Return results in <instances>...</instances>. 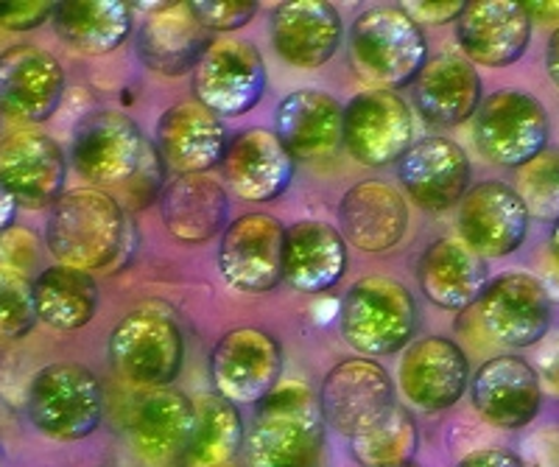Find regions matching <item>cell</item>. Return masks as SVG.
<instances>
[{"mask_svg": "<svg viewBox=\"0 0 559 467\" xmlns=\"http://www.w3.org/2000/svg\"><path fill=\"white\" fill-rule=\"evenodd\" d=\"M456 467H526L518 454L507 448H481L464 456Z\"/></svg>", "mask_w": 559, "mask_h": 467, "instance_id": "obj_44", "label": "cell"}, {"mask_svg": "<svg viewBox=\"0 0 559 467\" xmlns=\"http://www.w3.org/2000/svg\"><path fill=\"white\" fill-rule=\"evenodd\" d=\"M64 96V71L57 57L37 46H12L0 53V112L14 121L43 123L57 116Z\"/></svg>", "mask_w": 559, "mask_h": 467, "instance_id": "obj_19", "label": "cell"}, {"mask_svg": "<svg viewBox=\"0 0 559 467\" xmlns=\"http://www.w3.org/2000/svg\"><path fill=\"white\" fill-rule=\"evenodd\" d=\"M428 62L423 28L401 7H376L349 26V64L369 91L397 93L419 76Z\"/></svg>", "mask_w": 559, "mask_h": 467, "instance_id": "obj_3", "label": "cell"}, {"mask_svg": "<svg viewBox=\"0 0 559 467\" xmlns=\"http://www.w3.org/2000/svg\"><path fill=\"white\" fill-rule=\"evenodd\" d=\"M154 146L168 171L185 177V173H207L222 166L229 141L222 118L197 98L193 101L188 98L159 116Z\"/></svg>", "mask_w": 559, "mask_h": 467, "instance_id": "obj_22", "label": "cell"}, {"mask_svg": "<svg viewBox=\"0 0 559 467\" xmlns=\"http://www.w3.org/2000/svg\"><path fill=\"white\" fill-rule=\"evenodd\" d=\"M34 306L39 322L53 331H82L96 316L98 286L87 272L53 263L34 280Z\"/></svg>", "mask_w": 559, "mask_h": 467, "instance_id": "obj_34", "label": "cell"}, {"mask_svg": "<svg viewBox=\"0 0 559 467\" xmlns=\"http://www.w3.org/2000/svg\"><path fill=\"white\" fill-rule=\"evenodd\" d=\"M193 12L202 20L207 32H236L243 28L258 14V3L252 0H197Z\"/></svg>", "mask_w": 559, "mask_h": 467, "instance_id": "obj_40", "label": "cell"}, {"mask_svg": "<svg viewBox=\"0 0 559 467\" xmlns=\"http://www.w3.org/2000/svg\"><path fill=\"white\" fill-rule=\"evenodd\" d=\"M464 7L462 0H414V3H401L403 12L414 20V23H428V26H445V23H456L462 17Z\"/></svg>", "mask_w": 559, "mask_h": 467, "instance_id": "obj_42", "label": "cell"}, {"mask_svg": "<svg viewBox=\"0 0 559 467\" xmlns=\"http://www.w3.org/2000/svg\"><path fill=\"white\" fill-rule=\"evenodd\" d=\"M197 431L188 445L185 467H224L233 465L236 454L247 442L243 420L236 404L222 395H199L197 400Z\"/></svg>", "mask_w": 559, "mask_h": 467, "instance_id": "obj_35", "label": "cell"}, {"mask_svg": "<svg viewBox=\"0 0 559 467\" xmlns=\"http://www.w3.org/2000/svg\"><path fill=\"white\" fill-rule=\"evenodd\" d=\"M462 57L481 68H509L532 43V14L515 0H473L456 20Z\"/></svg>", "mask_w": 559, "mask_h": 467, "instance_id": "obj_18", "label": "cell"}, {"mask_svg": "<svg viewBox=\"0 0 559 467\" xmlns=\"http://www.w3.org/2000/svg\"><path fill=\"white\" fill-rule=\"evenodd\" d=\"M471 361L456 342L426 336L408 345L401 361V390L423 411H445L471 386Z\"/></svg>", "mask_w": 559, "mask_h": 467, "instance_id": "obj_21", "label": "cell"}, {"mask_svg": "<svg viewBox=\"0 0 559 467\" xmlns=\"http://www.w3.org/2000/svg\"><path fill=\"white\" fill-rule=\"evenodd\" d=\"M324 422L338 434H361L397 406L389 372L372 359H347L324 375L319 392Z\"/></svg>", "mask_w": 559, "mask_h": 467, "instance_id": "obj_14", "label": "cell"}, {"mask_svg": "<svg viewBox=\"0 0 559 467\" xmlns=\"http://www.w3.org/2000/svg\"><path fill=\"white\" fill-rule=\"evenodd\" d=\"M17 199L12 196V191L7 188V182L0 180V232L12 230L14 216H17Z\"/></svg>", "mask_w": 559, "mask_h": 467, "instance_id": "obj_46", "label": "cell"}, {"mask_svg": "<svg viewBox=\"0 0 559 467\" xmlns=\"http://www.w3.org/2000/svg\"><path fill=\"white\" fill-rule=\"evenodd\" d=\"M347 241L324 221H297L286 227L283 280L302 295L331 291L347 272Z\"/></svg>", "mask_w": 559, "mask_h": 467, "instance_id": "obj_31", "label": "cell"}, {"mask_svg": "<svg viewBox=\"0 0 559 467\" xmlns=\"http://www.w3.org/2000/svg\"><path fill=\"white\" fill-rule=\"evenodd\" d=\"M515 191L528 216L543 221L559 218V148H546L532 163L518 168Z\"/></svg>", "mask_w": 559, "mask_h": 467, "instance_id": "obj_37", "label": "cell"}, {"mask_svg": "<svg viewBox=\"0 0 559 467\" xmlns=\"http://www.w3.org/2000/svg\"><path fill=\"white\" fill-rule=\"evenodd\" d=\"M45 241L62 266L87 275L109 270L129 241L127 211L102 188H73L51 207Z\"/></svg>", "mask_w": 559, "mask_h": 467, "instance_id": "obj_1", "label": "cell"}, {"mask_svg": "<svg viewBox=\"0 0 559 467\" xmlns=\"http://www.w3.org/2000/svg\"><path fill=\"white\" fill-rule=\"evenodd\" d=\"M53 9L57 3H48V0H3L0 3V28L34 32L45 20H53Z\"/></svg>", "mask_w": 559, "mask_h": 467, "instance_id": "obj_41", "label": "cell"}, {"mask_svg": "<svg viewBox=\"0 0 559 467\" xmlns=\"http://www.w3.org/2000/svg\"><path fill=\"white\" fill-rule=\"evenodd\" d=\"M129 440L143 462H182L197 431V404L179 390H146L129 411Z\"/></svg>", "mask_w": 559, "mask_h": 467, "instance_id": "obj_20", "label": "cell"}, {"mask_svg": "<svg viewBox=\"0 0 559 467\" xmlns=\"http://www.w3.org/2000/svg\"><path fill=\"white\" fill-rule=\"evenodd\" d=\"M166 173L168 168L166 163H163V157H159L157 146L148 143L138 171H134L132 180L123 185V211L138 213V211H146L148 205H154L168 185Z\"/></svg>", "mask_w": 559, "mask_h": 467, "instance_id": "obj_39", "label": "cell"}, {"mask_svg": "<svg viewBox=\"0 0 559 467\" xmlns=\"http://www.w3.org/2000/svg\"><path fill=\"white\" fill-rule=\"evenodd\" d=\"M476 306L484 333L498 345L534 347L551 333L554 302L543 283L526 272H503L489 280Z\"/></svg>", "mask_w": 559, "mask_h": 467, "instance_id": "obj_12", "label": "cell"}, {"mask_svg": "<svg viewBox=\"0 0 559 467\" xmlns=\"http://www.w3.org/2000/svg\"><path fill=\"white\" fill-rule=\"evenodd\" d=\"M534 372L540 378L543 395L557 397L559 400V331L548 333L540 342V352H537V364Z\"/></svg>", "mask_w": 559, "mask_h": 467, "instance_id": "obj_43", "label": "cell"}, {"mask_svg": "<svg viewBox=\"0 0 559 467\" xmlns=\"http://www.w3.org/2000/svg\"><path fill=\"white\" fill-rule=\"evenodd\" d=\"M39 322L34 283L20 270L0 263V342H17Z\"/></svg>", "mask_w": 559, "mask_h": 467, "instance_id": "obj_38", "label": "cell"}, {"mask_svg": "<svg viewBox=\"0 0 559 467\" xmlns=\"http://www.w3.org/2000/svg\"><path fill=\"white\" fill-rule=\"evenodd\" d=\"M548 255L559 261V218L551 225V232H548Z\"/></svg>", "mask_w": 559, "mask_h": 467, "instance_id": "obj_49", "label": "cell"}, {"mask_svg": "<svg viewBox=\"0 0 559 467\" xmlns=\"http://www.w3.org/2000/svg\"><path fill=\"white\" fill-rule=\"evenodd\" d=\"M419 291L442 311H464L476 306L489 277L487 263L459 238H437L417 263Z\"/></svg>", "mask_w": 559, "mask_h": 467, "instance_id": "obj_30", "label": "cell"}, {"mask_svg": "<svg viewBox=\"0 0 559 467\" xmlns=\"http://www.w3.org/2000/svg\"><path fill=\"white\" fill-rule=\"evenodd\" d=\"M218 168L238 199L266 205L288 191L297 160L272 129L254 127L229 141Z\"/></svg>", "mask_w": 559, "mask_h": 467, "instance_id": "obj_23", "label": "cell"}, {"mask_svg": "<svg viewBox=\"0 0 559 467\" xmlns=\"http://www.w3.org/2000/svg\"><path fill=\"white\" fill-rule=\"evenodd\" d=\"M286 227L269 213H247L229 221L218 241V272L241 295H266L283 280Z\"/></svg>", "mask_w": 559, "mask_h": 467, "instance_id": "obj_11", "label": "cell"}, {"mask_svg": "<svg viewBox=\"0 0 559 467\" xmlns=\"http://www.w3.org/2000/svg\"><path fill=\"white\" fill-rule=\"evenodd\" d=\"M546 71L551 76V82L559 87V28L548 37L546 46Z\"/></svg>", "mask_w": 559, "mask_h": 467, "instance_id": "obj_48", "label": "cell"}, {"mask_svg": "<svg viewBox=\"0 0 559 467\" xmlns=\"http://www.w3.org/2000/svg\"><path fill=\"white\" fill-rule=\"evenodd\" d=\"M272 46L283 62L317 71L331 62L344 37L342 14L324 0H288L269 17Z\"/></svg>", "mask_w": 559, "mask_h": 467, "instance_id": "obj_25", "label": "cell"}, {"mask_svg": "<svg viewBox=\"0 0 559 467\" xmlns=\"http://www.w3.org/2000/svg\"><path fill=\"white\" fill-rule=\"evenodd\" d=\"M471 400L478 415L498 429H526L540 415V378L521 356H496L471 378Z\"/></svg>", "mask_w": 559, "mask_h": 467, "instance_id": "obj_24", "label": "cell"}, {"mask_svg": "<svg viewBox=\"0 0 559 467\" xmlns=\"http://www.w3.org/2000/svg\"><path fill=\"white\" fill-rule=\"evenodd\" d=\"M417 306L401 280L361 277L342 302V336L364 356H392L417 333Z\"/></svg>", "mask_w": 559, "mask_h": 467, "instance_id": "obj_5", "label": "cell"}, {"mask_svg": "<svg viewBox=\"0 0 559 467\" xmlns=\"http://www.w3.org/2000/svg\"><path fill=\"white\" fill-rule=\"evenodd\" d=\"M403 467H419V465H417V462H412V465H403Z\"/></svg>", "mask_w": 559, "mask_h": 467, "instance_id": "obj_50", "label": "cell"}, {"mask_svg": "<svg viewBox=\"0 0 559 467\" xmlns=\"http://www.w3.org/2000/svg\"><path fill=\"white\" fill-rule=\"evenodd\" d=\"M526 12L532 14V20H540V23H559V0H532L526 3Z\"/></svg>", "mask_w": 559, "mask_h": 467, "instance_id": "obj_47", "label": "cell"}, {"mask_svg": "<svg viewBox=\"0 0 559 467\" xmlns=\"http://www.w3.org/2000/svg\"><path fill=\"white\" fill-rule=\"evenodd\" d=\"M283 347L263 327H233L210 352V378L216 395L229 404H261L277 390Z\"/></svg>", "mask_w": 559, "mask_h": 467, "instance_id": "obj_10", "label": "cell"}, {"mask_svg": "<svg viewBox=\"0 0 559 467\" xmlns=\"http://www.w3.org/2000/svg\"><path fill=\"white\" fill-rule=\"evenodd\" d=\"M414 146L412 109L397 93L364 91L344 107V148L367 168H381Z\"/></svg>", "mask_w": 559, "mask_h": 467, "instance_id": "obj_13", "label": "cell"}, {"mask_svg": "<svg viewBox=\"0 0 559 467\" xmlns=\"http://www.w3.org/2000/svg\"><path fill=\"white\" fill-rule=\"evenodd\" d=\"M148 141L121 109H96L82 118L70 143V163L90 185L123 188L138 171Z\"/></svg>", "mask_w": 559, "mask_h": 467, "instance_id": "obj_8", "label": "cell"}, {"mask_svg": "<svg viewBox=\"0 0 559 467\" xmlns=\"http://www.w3.org/2000/svg\"><path fill=\"white\" fill-rule=\"evenodd\" d=\"M109 361L129 384L143 390L171 386L185 361L179 322L163 306H140L123 316L109 336Z\"/></svg>", "mask_w": 559, "mask_h": 467, "instance_id": "obj_6", "label": "cell"}, {"mask_svg": "<svg viewBox=\"0 0 559 467\" xmlns=\"http://www.w3.org/2000/svg\"><path fill=\"white\" fill-rule=\"evenodd\" d=\"M68 160L53 137L39 129H9L0 135V180L20 207H53L64 193Z\"/></svg>", "mask_w": 559, "mask_h": 467, "instance_id": "obj_15", "label": "cell"}, {"mask_svg": "<svg viewBox=\"0 0 559 467\" xmlns=\"http://www.w3.org/2000/svg\"><path fill=\"white\" fill-rule=\"evenodd\" d=\"M551 121L532 93L498 91L487 96L473 118V143L489 163L523 168L548 148Z\"/></svg>", "mask_w": 559, "mask_h": 467, "instance_id": "obj_7", "label": "cell"}, {"mask_svg": "<svg viewBox=\"0 0 559 467\" xmlns=\"http://www.w3.org/2000/svg\"><path fill=\"white\" fill-rule=\"evenodd\" d=\"M168 232L182 243H204L229 227V196L210 173H185L168 180L159 196Z\"/></svg>", "mask_w": 559, "mask_h": 467, "instance_id": "obj_32", "label": "cell"}, {"mask_svg": "<svg viewBox=\"0 0 559 467\" xmlns=\"http://www.w3.org/2000/svg\"><path fill=\"white\" fill-rule=\"evenodd\" d=\"M414 107L431 127H456L476 118L481 107V76L476 64L456 51L428 59L414 79Z\"/></svg>", "mask_w": 559, "mask_h": 467, "instance_id": "obj_29", "label": "cell"}, {"mask_svg": "<svg viewBox=\"0 0 559 467\" xmlns=\"http://www.w3.org/2000/svg\"><path fill=\"white\" fill-rule=\"evenodd\" d=\"M213 43L193 3H163L140 26L134 51L148 71L159 76H185L199 64Z\"/></svg>", "mask_w": 559, "mask_h": 467, "instance_id": "obj_26", "label": "cell"}, {"mask_svg": "<svg viewBox=\"0 0 559 467\" xmlns=\"http://www.w3.org/2000/svg\"><path fill=\"white\" fill-rule=\"evenodd\" d=\"M224 467H236V465H224Z\"/></svg>", "mask_w": 559, "mask_h": 467, "instance_id": "obj_51", "label": "cell"}, {"mask_svg": "<svg viewBox=\"0 0 559 467\" xmlns=\"http://www.w3.org/2000/svg\"><path fill=\"white\" fill-rule=\"evenodd\" d=\"M471 157L448 137H423L403 154L397 180L414 205L428 213H445L462 205L471 191Z\"/></svg>", "mask_w": 559, "mask_h": 467, "instance_id": "obj_16", "label": "cell"}, {"mask_svg": "<svg viewBox=\"0 0 559 467\" xmlns=\"http://www.w3.org/2000/svg\"><path fill=\"white\" fill-rule=\"evenodd\" d=\"M274 135L294 160H319L344 143V107L331 93L302 87L274 109Z\"/></svg>", "mask_w": 559, "mask_h": 467, "instance_id": "obj_27", "label": "cell"}, {"mask_svg": "<svg viewBox=\"0 0 559 467\" xmlns=\"http://www.w3.org/2000/svg\"><path fill=\"white\" fill-rule=\"evenodd\" d=\"M102 417L104 390L90 367L59 361L34 375L28 390V420L48 440H87L102 426Z\"/></svg>", "mask_w": 559, "mask_h": 467, "instance_id": "obj_4", "label": "cell"}, {"mask_svg": "<svg viewBox=\"0 0 559 467\" xmlns=\"http://www.w3.org/2000/svg\"><path fill=\"white\" fill-rule=\"evenodd\" d=\"M537 280H540L543 288H546L548 300L557 302L559 306V261L557 258H551V255L543 258L540 277H537Z\"/></svg>", "mask_w": 559, "mask_h": 467, "instance_id": "obj_45", "label": "cell"}, {"mask_svg": "<svg viewBox=\"0 0 559 467\" xmlns=\"http://www.w3.org/2000/svg\"><path fill=\"white\" fill-rule=\"evenodd\" d=\"M53 28L73 51L102 57L132 37L134 14L123 0H64L53 9Z\"/></svg>", "mask_w": 559, "mask_h": 467, "instance_id": "obj_33", "label": "cell"}, {"mask_svg": "<svg viewBox=\"0 0 559 467\" xmlns=\"http://www.w3.org/2000/svg\"><path fill=\"white\" fill-rule=\"evenodd\" d=\"M324 454V415L319 397L297 381H280L258 404L243 442L247 467H319Z\"/></svg>", "mask_w": 559, "mask_h": 467, "instance_id": "obj_2", "label": "cell"}, {"mask_svg": "<svg viewBox=\"0 0 559 467\" xmlns=\"http://www.w3.org/2000/svg\"><path fill=\"white\" fill-rule=\"evenodd\" d=\"M193 93L218 118L247 116L266 93V64L247 39H213L193 68Z\"/></svg>", "mask_w": 559, "mask_h": 467, "instance_id": "obj_9", "label": "cell"}, {"mask_svg": "<svg viewBox=\"0 0 559 467\" xmlns=\"http://www.w3.org/2000/svg\"><path fill=\"white\" fill-rule=\"evenodd\" d=\"M419 448V429L408 409L394 406L389 415L372 422L361 434L349 436L353 459L361 467H403L412 465Z\"/></svg>", "mask_w": 559, "mask_h": 467, "instance_id": "obj_36", "label": "cell"}, {"mask_svg": "<svg viewBox=\"0 0 559 467\" xmlns=\"http://www.w3.org/2000/svg\"><path fill=\"white\" fill-rule=\"evenodd\" d=\"M528 211L515 188L487 180L467 191L459 205V236L481 258H503L521 250L528 236Z\"/></svg>", "mask_w": 559, "mask_h": 467, "instance_id": "obj_17", "label": "cell"}, {"mask_svg": "<svg viewBox=\"0 0 559 467\" xmlns=\"http://www.w3.org/2000/svg\"><path fill=\"white\" fill-rule=\"evenodd\" d=\"M338 227L344 241L361 252H386L408 230V205L401 193L381 180H364L338 202Z\"/></svg>", "mask_w": 559, "mask_h": 467, "instance_id": "obj_28", "label": "cell"}]
</instances>
